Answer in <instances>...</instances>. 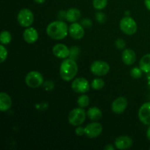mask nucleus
<instances>
[{
  "instance_id": "obj_22",
  "label": "nucleus",
  "mask_w": 150,
  "mask_h": 150,
  "mask_svg": "<svg viewBox=\"0 0 150 150\" xmlns=\"http://www.w3.org/2000/svg\"><path fill=\"white\" fill-rule=\"evenodd\" d=\"M78 105L81 108H86L89 104V98L87 95H81L79 98L77 100Z\"/></svg>"
},
{
  "instance_id": "obj_15",
  "label": "nucleus",
  "mask_w": 150,
  "mask_h": 150,
  "mask_svg": "<svg viewBox=\"0 0 150 150\" xmlns=\"http://www.w3.org/2000/svg\"><path fill=\"white\" fill-rule=\"evenodd\" d=\"M23 37L24 40L28 43H34L38 40L39 35L38 32L35 28L27 27L23 33Z\"/></svg>"
},
{
  "instance_id": "obj_7",
  "label": "nucleus",
  "mask_w": 150,
  "mask_h": 150,
  "mask_svg": "<svg viewBox=\"0 0 150 150\" xmlns=\"http://www.w3.org/2000/svg\"><path fill=\"white\" fill-rule=\"evenodd\" d=\"M90 70L94 75L98 76H103L108 73L110 70V66L106 62L95 61L91 64Z\"/></svg>"
},
{
  "instance_id": "obj_9",
  "label": "nucleus",
  "mask_w": 150,
  "mask_h": 150,
  "mask_svg": "<svg viewBox=\"0 0 150 150\" xmlns=\"http://www.w3.org/2000/svg\"><path fill=\"white\" fill-rule=\"evenodd\" d=\"M72 89L77 93H86L89 89V84L85 78H78L72 83Z\"/></svg>"
},
{
  "instance_id": "obj_28",
  "label": "nucleus",
  "mask_w": 150,
  "mask_h": 150,
  "mask_svg": "<svg viewBox=\"0 0 150 150\" xmlns=\"http://www.w3.org/2000/svg\"><path fill=\"white\" fill-rule=\"evenodd\" d=\"M79 52H80V49L78 47H73L70 48V58L74 59L75 58L78 57Z\"/></svg>"
},
{
  "instance_id": "obj_21",
  "label": "nucleus",
  "mask_w": 150,
  "mask_h": 150,
  "mask_svg": "<svg viewBox=\"0 0 150 150\" xmlns=\"http://www.w3.org/2000/svg\"><path fill=\"white\" fill-rule=\"evenodd\" d=\"M12 40V35L10 32L8 31H3L1 32V35H0V41H1V44L3 45H7L9 44Z\"/></svg>"
},
{
  "instance_id": "obj_12",
  "label": "nucleus",
  "mask_w": 150,
  "mask_h": 150,
  "mask_svg": "<svg viewBox=\"0 0 150 150\" xmlns=\"http://www.w3.org/2000/svg\"><path fill=\"white\" fill-rule=\"evenodd\" d=\"M84 29H83V26L81 25L80 23L74 22L69 26V34H70V37H72L73 39H82L83 37L84 36Z\"/></svg>"
},
{
  "instance_id": "obj_29",
  "label": "nucleus",
  "mask_w": 150,
  "mask_h": 150,
  "mask_svg": "<svg viewBox=\"0 0 150 150\" xmlns=\"http://www.w3.org/2000/svg\"><path fill=\"white\" fill-rule=\"evenodd\" d=\"M125 42L122 39H119L116 41V45H117V47L119 49H122V48H124L125 47Z\"/></svg>"
},
{
  "instance_id": "obj_31",
  "label": "nucleus",
  "mask_w": 150,
  "mask_h": 150,
  "mask_svg": "<svg viewBox=\"0 0 150 150\" xmlns=\"http://www.w3.org/2000/svg\"><path fill=\"white\" fill-rule=\"evenodd\" d=\"M82 25H83V26H85V27L86 28H89L92 26V21L90 20V19L89 18H84L83 20V21L81 22Z\"/></svg>"
},
{
  "instance_id": "obj_1",
  "label": "nucleus",
  "mask_w": 150,
  "mask_h": 150,
  "mask_svg": "<svg viewBox=\"0 0 150 150\" xmlns=\"http://www.w3.org/2000/svg\"><path fill=\"white\" fill-rule=\"evenodd\" d=\"M47 35L57 40L64 39L69 33V27L67 23L61 21H56L48 24L46 29Z\"/></svg>"
},
{
  "instance_id": "obj_32",
  "label": "nucleus",
  "mask_w": 150,
  "mask_h": 150,
  "mask_svg": "<svg viewBox=\"0 0 150 150\" xmlns=\"http://www.w3.org/2000/svg\"><path fill=\"white\" fill-rule=\"evenodd\" d=\"M104 149L105 150H114L115 149V147L113 146L112 144H108L104 147Z\"/></svg>"
},
{
  "instance_id": "obj_23",
  "label": "nucleus",
  "mask_w": 150,
  "mask_h": 150,
  "mask_svg": "<svg viewBox=\"0 0 150 150\" xmlns=\"http://www.w3.org/2000/svg\"><path fill=\"white\" fill-rule=\"evenodd\" d=\"M108 4V0H93V4L94 8L98 10H103Z\"/></svg>"
},
{
  "instance_id": "obj_11",
  "label": "nucleus",
  "mask_w": 150,
  "mask_h": 150,
  "mask_svg": "<svg viewBox=\"0 0 150 150\" xmlns=\"http://www.w3.org/2000/svg\"><path fill=\"white\" fill-rule=\"evenodd\" d=\"M127 106V100L124 97H120L114 100L111 104V110L115 114H120L124 112Z\"/></svg>"
},
{
  "instance_id": "obj_4",
  "label": "nucleus",
  "mask_w": 150,
  "mask_h": 150,
  "mask_svg": "<svg viewBox=\"0 0 150 150\" xmlns=\"http://www.w3.org/2000/svg\"><path fill=\"white\" fill-rule=\"evenodd\" d=\"M120 29L127 35H133L137 32V23L131 17L126 16L121 19L120 22Z\"/></svg>"
},
{
  "instance_id": "obj_27",
  "label": "nucleus",
  "mask_w": 150,
  "mask_h": 150,
  "mask_svg": "<svg viewBox=\"0 0 150 150\" xmlns=\"http://www.w3.org/2000/svg\"><path fill=\"white\" fill-rule=\"evenodd\" d=\"M96 19L99 23H103L106 21V16H105V13L100 12L96 14Z\"/></svg>"
},
{
  "instance_id": "obj_2",
  "label": "nucleus",
  "mask_w": 150,
  "mask_h": 150,
  "mask_svg": "<svg viewBox=\"0 0 150 150\" xmlns=\"http://www.w3.org/2000/svg\"><path fill=\"white\" fill-rule=\"evenodd\" d=\"M78 70V64L74 59H66L60 65V76L64 81H70L76 77Z\"/></svg>"
},
{
  "instance_id": "obj_3",
  "label": "nucleus",
  "mask_w": 150,
  "mask_h": 150,
  "mask_svg": "<svg viewBox=\"0 0 150 150\" xmlns=\"http://www.w3.org/2000/svg\"><path fill=\"white\" fill-rule=\"evenodd\" d=\"M86 114L83 108H76L72 110L68 115V122L73 126L81 125L86 120Z\"/></svg>"
},
{
  "instance_id": "obj_19",
  "label": "nucleus",
  "mask_w": 150,
  "mask_h": 150,
  "mask_svg": "<svg viewBox=\"0 0 150 150\" xmlns=\"http://www.w3.org/2000/svg\"><path fill=\"white\" fill-rule=\"evenodd\" d=\"M86 114H87L88 117L91 120H93V121H98L103 116L102 111L98 107H92V108H90L87 111Z\"/></svg>"
},
{
  "instance_id": "obj_5",
  "label": "nucleus",
  "mask_w": 150,
  "mask_h": 150,
  "mask_svg": "<svg viewBox=\"0 0 150 150\" xmlns=\"http://www.w3.org/2000/svg\"><path fill=\"white\" fill-rule=\"evenodd\" d=\"M17 19L21 26L23 27H29L33 23L34 14L29 9H21L18 14Z\"/></svg>"
},
{
  "instance_id": "obj_8",
  "label": "nucleus",
  "mask_w": 150,
  "mask_h": 150,
  "mask_svg": "<svg viewBox=\"0 0 150 150\" xmlns=\"http://www.w3.org/2000/svg\"><path fill=\"white\" fill-rule=\"evenodd\" d=\"M102 125L98 122H92L84 127V135L89 139L98 137L102 133Z\"/></svg>"
},
{
  "instance_id": "obj_25",
  "label": "nucleus",
  "mask_w": 150,
  "mask_h": 150,
  "mask_svg": "<svg viewBox=\"0 0 150 150\" xmlns=\"http://www.w3.org/2000/svg\"><path fill=\"white\" fill-rule=\"evenodd\" d=\"M130 76L133 78V79H139L142 77V70L140 67H133L131 70H130Z\"/></svg>"
},
{
  "instance_id": "obj_16",
  "label": "nucleus",
  "mask_w": 150,
  "mask_h": 150,
  "mask_svg": "<svg viewBox=\"0 0 150 150\" xmlns=\"http://www.w3.org/2000/svg\"><path fill=\"white\" fill-rule=\"evenodd\" d=\"M12 103L11 98L7 93L3 92L0 93V111L1 112L8 111L11 108Z\"/></svg>"
},
{
  "instance_id": "obj_13",
  "label": "nucleus",
  "mask_w": 150,
  "mask_h": 150,
  "mask_svg": "<svg viewBox=\"0 0 150 150\" xmlns=\"http://www.w3.org/2000/svg\"><path fill=\"white\" fill-rule=\"evenodd\" d=\"M53 54L55 57L59 59H66L70 55V49L64 44H57L53 47Z\"/></svg>"
},
{
  "instance_id": "obj_30",
  "label": "nucleus",
  "mask_w": 150,
  "mask_h": 150,
  "mask_svg": "<svg viewBox=\"0 0 150 150\" xmlns=\"http://www.w3.org/2000/svg\"><path fill=\"white\" fill-rule=\"evenodd\" d=\"M75 133L79 136H83V135H84V128L81 125L78 126V127H76V129L75 130Z\"/></svg>"
},
{
  "instance_id": "obj_37",
  "label": "nucleus",
  "mask_w": 150,
  "mask_h": 150,
  "mask_svg": "<svg viewBox=\"0 0 150 150\" xmlns=\"http://www.w3.org/2000/svg\"><path fill=\"white\" fill-rule=\"evenodd\" d=\"M149 149H150V148H149Z\"/></svg>"
},
{
  "instance_id": "obj_17",
  "label": "nucleus",
  "mask_w": 150,
  "mask_h": 150,
  "mask_svg": "<svg viewBox=\"0 0 150 150\" xmlns=\"http://www.w3.org/2000/svg\"><path fill=\"white\" fill-rule=\"evenodd\" d=\"M122 59L127 65H132L136 60V53L132 49H125L122 54Z\"/></svg>"
},
{
  "instance_id": "obj_33",
  "label": "nucleus",
  "mask_w": 150,
  "mask_h": 150,
  "mask_svg": "<svg viewBox=\"0 0 150 150\" xmlns=\"http://www.w3.org/2000/svg\"><path fill=\"white\" fill-rule=\"evenodd\" d=\"M144 4L146 8L150 11V0H144Z\"/></svg>"
},
{
  "instance_id": "obj_34",
  "label": "nucleus",
  "mask_w": 150,
  "mask_h": 150,
  "mask_svg": "<svg viewBox=\"0 0 150 150\" xmlns=\"http://www.w3.org/2000/svg\"><path fill=\"white\" fill-rule=\"evenodd\" d=\"M146 137L149 139V141H150V125L147 128V130H146Z\"/></svg>"
},
{
  "instance_id": "obj_18",
  "label": "nucleus",
  "mask_w": 150,
  "mask_h": 150,
  "mask_svg": "<svg viewBox=\"0 0 150 150\" xmlns=\"http://www.w3.org/2000/svg\"><path fill=\"white\" fill-rule=\"evenodd\" d=\"M81 17V11L77 8H70L66 12V18L67 21L74 23Z\"/></svg>"
},
{
  "instance_id": "obj_24",
  "label": "nucleus",
  "mask_w": 150,
  "mask_h": 150,
  "mask_svg": "<svg viewBox=\"0 0 150 150\" xmlns=\"http://www.w3.org/2000/svg\"><path fill=\"white\" fill-rule=\"evenodd\" d=\"M104 85H105V81L103 79H95L92 81L91 86H92V89H95V90H99V89L103 88Z\"/></svg>"
},
{
  "instance_id": "obj_20",
  "label": "nucleus",
  "mask_w": 150,
  "mask_h": 150,
  "mask_svg": "<svg viewBox=\"0 0 150 150\" xmlns=\"http://www.w3.org/2000/svg\"><path fill=\"white\" fill-rule=\"evenodd\" d=\"M139 67L144 73H150V54H147L142 57L139 62Z\"/></svg>"
},
{
  "instance_id": "obj_10",
  "label": "nucleus",
  "mask_w": 150,
  "mask_h": 150,
  "mask_svg": "<svg viewBox=\"0 0 150 150\" xmlns=\"http://www.w3.org/2000/svg\"><path fill=\"white\" fill-rule=\"evenodd\" d=\"M138 116L143 124L150 125V102L145 103L140 107Z\"/></svg>"
},
{
  "instance_id": "obj_26",
  "label": "nucleus",
  "mask_w": 150,
  "mask_h": 150,
  "mask_svg": "<svg viewBox=\"0 0 150 150\" xmlns=\"http://www.w3.org/2000/svg\"><path fill=\"white\" fill-rule=\"evenodd\" d=\"M7 57V50L4 45H0V58H1V63H3L6 60Z\"/></svg>"
},
{
  "instance_id": "obj_14",
  "label": "nucleus",
  "mask_w": 150,
  "mask_h": 150,
  "mask_svg": "<svg viewBox=\"0 0 150 150\" xmlns=\"http://www.w3.org/2000/svg\"><path fill=\"white\" fill-rule=\"evenodd\" d=\"M133 140L129 136H122L117 138L114 142L115 147L118 149H127L133 146Z\"/></svg>"
},
{
  "instance_id": "obj_35",
  "label": "nucleus",
  "mask_w": 150,
  "mask_h": 150,
  "mask_svg": "<svg viewBox=\"0 0 150 150\" xmlns=\"http://www.w3.org/2000/svg\"><path fill=\"white\" fill-rule=\"evenodd\" d=\"M34 1L38 3V4H42V3L45 2V0H34Z\"/></svg>"
},
{
  "instance_id": "obj_36",
  "label": "nucleus",
  "mask_w": 150,
  "mask_h": 150,
  "mask_svg": "<svg viewBox=\"0 0 150 150\" xmlns=\"http://www.w3.org/2000/svg\"><path fill=\"white\" fill-rule=\"evenodd\" d=\"M149 86H150V81H149Z\"/></svg>"
},
{
  "instance_id": "obj_6",
  "label": "nucleus",
  "mask_w": 150,
  "mask_h": 150,
  "mask_svg": "<svg viewBox=\"0 0 150 150\" xmlns=\"http://www.w3.org/2000/svg\"><path fill=\"white\" fill-rule=\"evenodd\" d=\"M26 85L31 88H38L43 83V77L40 72L31 71L26 75L25 79Z\"/></svg>"
}]
</instances>
